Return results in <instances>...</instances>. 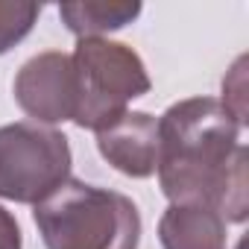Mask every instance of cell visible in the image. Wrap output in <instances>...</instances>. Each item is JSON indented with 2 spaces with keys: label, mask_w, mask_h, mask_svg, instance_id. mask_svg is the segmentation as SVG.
<instances>
[{
  "label": "cell",
  "mask_w": 249,
  "mask_h": 249,
  "mask_svg": "<svg viewBox=\"0 0 249 249\" xmlns=\"http://www.w3.org/2000/svg\"><path fill=\"white\" fill-rule=\"evenodd\" d=\"M237 120L214 97L173 103L159 117V182L170 205L202 202L226 223L249 214L246 147Z\"/></svg>",
  "instance_id": "obj_1"
},
{
  "label": "cell",
  "mask_w": 249,
  "mask_h": 249,
  "mask_svg": "<svg viewBox=\"0 0 249 249\" xmlns=\"http://www.w3.org/2000/svg\"><path fill=\"white\" fill-rule=\"evenodd\" d=\"M47 249H138L141 214L129 196L79 179L62 182L36 211Z\"/></svg>",
  "instance_id": "obj_2"
},
{
  "label": "cell",
  "mask_w": 249,
  "mask_h": 249,
  "mask_svg": "<svg viewBox=\"0 0 249 249\" xmlns=\"http://www.w3.org/2000/svg\"><path fill=\"white\" fill-rule=\"evenodd\" d=\"M76 79V114L82 129H106L129 111V103L150 91V76L141 56L120 41L79 38L71 53Z\"/></svg>",
  "instance_id": "obj_3"
},
{
  "label": "cell",
  "mask_w": 249,
  "mask_h": 249,
  "mask_svg": "<svg viewBox=\"0 0 249 249\" xmlns=\"http://www.w3.org/2000/svg\"><path fill=\"white\" fill-rule=\"evenodd\" d=\"M71 179L68 138L41 123L0 126V196L38 205L62 182Z\"/></svg>",
  "instance_id": "obj_4"
},
{
  "label": "cell",
  "mask_w": 249,
  "mask_h": 249,
  "mask_svg": "<svg viewBox=\"0 0 249 249\" xmlns=\"http://www.w3.org/2000/svg\"><path fill=\"white\" fill-rule=\"evenodd\" d=\"M12 91L18 106L41 126L73 120L76 114V79L68 53L47 50L24 62Z\"/></svg>",
  "instance_id": "obj_5"
},
{
  "label": "cell",
  "mask_w": 249,
  "mask_h": 249,
  "mask_svg": "<svg viewBox=\"0 0 249 249\" xmlns=\"http://www.w3.org/2000/svg\"><path fill=\"white\" fill-rule=\"evenodd\" d=\"M97 150L123 176L147 179L159 164V120L147 111H126L97 132Z\"/></svg>",
  "instance_id": "obj_6"
},
{
  "label": "cell",
  "mask_w": 249,
  "mask_h": 249,
  "mask_svg": "<svg viewBox=\"0 0 249 249\" xmlns=\"http://www.w3.org/2000/svg\"><path fill=\"white\" fill-rule=\"evenodd\" d=\"M164 249H229L226 217L202 202L170 205L159 220Z\"/></svg>",
  "instance_id": "obj_7"
},
{
  "label": "cell",
  "mask_w": 249,
  "mask_h": 249,
  "mask_svg": "<svg viewBox=\"0 0 249 249\" xmlns=\"http://www.w3.org/2000/svg\"><path fill=\"white\" fill-rule=\"evenodd\" d=\"M138 15L141 3H129V0H76L59 6L62 24L79 38H103L106 33L132 24Z\"/></svg>",
  "instance_id": "obj_8"
},
{
  "label": "cell",
  "mask_w": 249,
  "mask_h": 249,
  "mask_svg": "<svg viewBox=\"0 0 249 249\" xmlns=\"http://www.w3.org/2000/svg\"><path fill=\"white\" fill-rule=\"evenodd\" d=\"M41 6L24 3V0H0V56L12 50L21 38L30 36L33 24L38 21Z\"/></svg>",
  "instance_id": "obj_9"
},
{
  "label": "cell",
  "mask_w": 249,
  "mask_h": 249,
  "mask_svg": "<svg viewBox=\"0 0 249 249\" xmlns=\"http://www.w3.org/2000/svg\"><path fill=\"white\" fill-rule=\"evenodd\" d=\"M234 120L237 126H246V56H240L234 62V68L229 71V76L223 79V103H220Z\"/></svg>",
  "instance_id": "obj_10"
},
{
  "label": "cell",
  "mask_w": 249,
  "mask_h": 249,
  "mask_svg": "<svg viewBox=\"0 0 249 249\" xmlns=\"http://www.w3.org/2000/svg\"><path fill=\"white\" fill-rule=\"evenodd\" d=\"M21 229H18V220L0 205V249H21Z\"/></svg>",
  "instance_id": "obj_11"
}]
</instances>
